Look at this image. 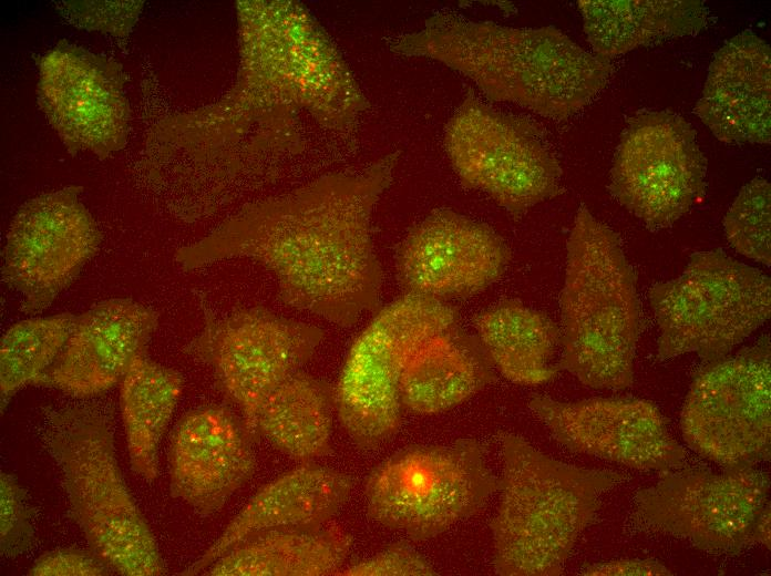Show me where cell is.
<instances>
[{"label": "cell", "instance_id": "6da1fadb", "mask_svg": "<svg viewBox=\"0 0 771 576\" xmlns=\"http://www.w3.org/2000/svg\"><path fill=\"white\" fill-rule=\"evenodd\" d=\"M398 153L361 172L326 176L243 208L202 240L178 249L185 270L235 257L261 264L287 307L350 327L380 308L383 272L371 214Z\"/></svg>", "mask_w": 771, "mask_h": 576}, {"label": "cell", "instance_id": "7a4b0ae2", "mask_svg": "<svg viewBox=\"0 0 771 576\" xmlns=\"http://www.w3.org/2000/svg\"><path fill=\"white\" fill-rule=\"evenodd\" d=\"M391 49L435 60L473 82L486 99L565 121L607 85L610 61L586 51L553 25L513 28L452 11L432 14Z\"/></svg>", "mask_w": 771, "mask_h": 576}, {"label": "cell", "instance_id": "3957f363", "mask_svg": "<svg viewBox=\"0 0 771 576\" xmlns=\"http://www.w3.org/2000/svg\"><path fill=\"white\" fill-rule=\"evenodd\" d=\"M502 474L490 522L493 569L501 576L564 572L577 541L598 516L603 495L626 475L558 461L510 432H498Z\"/></svg>", "mask_w": 771, "mask_h": 576}, {"label": "cell", "instance_id": "277c9868", "mask_svg": "<svg viewBox=\"0 0 771 576\" xmlns=\"http://www.w3.org/2000/svg\"><path fill=\"white\" fill-rule=\"evenodd\" d=\"M559 310L561 370L593 389L629 388L642 328L637 278L618 234L584 205L567 239Z\"/></svg>", "mask_w": 771, "mask_h": 576}, {"label": "cell", "instance_id": "5b68a950", "mask_svg": "<svg viewBox=\"0 0 771 576\" xmlns=\"http://www.w3.org/2000/svg\"><path fill=\"white\" fill-rule=\"evenodd\" d=\"M39 435L60 471L68 514L89 548L113 574L165 575L154 534L120 470L104 409L44 407Z\"/></svg>", "mask_w": 771, "mask_h": 576}, {"label": "cell", "instance_id": "8992f818", "mask_svg": "<svg viewBox=\"0 0 771 576\" xmlns=\"http://www.w3.org/2000/svg\"><path fill=\"white\" fill-rule=\"evenodd\" d=\"M497 487L482 442L413 444L369 472L366 508L377 524L423 542L479 513Z\"/></svg>", "mask_w": 771, "mask_h": 576}, {"label": "cell", "instance_id": "52a82bcc", "mask_svg": "<svg viewBox=\"0 0 771 576\" xmlns=\"http://www.w3.org/2000/svg\"><path fill=\"white\" fill-rule=\"evenodd\" d=\"M459 319L446 301L415 294H403L374 312L352 342L333 387L337 418L359 450H376L398 432L407 361Z\"/></svg>", "mask_w": 771, "mask_h": 576}, {"label": "cell", "instance_id": "ba28073f", "mask_svg": "<svg viewBox=\"0 0 771 576\" xmlns=\"http://www.w3.org/2000/svg\"><path fill=\"white\" fill-rule=\"evenodd\" d=\"M659 330L657 359L728 356L771 315V281L721 249L693 253L680 276L648 292Z\"/></svg>", "mask_w": 771, "mask_h": 576}, {"label": "cell", "instance_id": "9c48e42d", "mask_svg": "<svg viewBox=\"0 0 771 576\" xmlns=\"http://www.w3.org/2000/svg\"><path fill=\"white\" fill-rule=\"evenodd\" d=\"M198 298L204 323L183 351L210 369L217 390L258 442L256 424L265 400L313 357L325 331L261 306L217 316L205 296Z\"/></svg>", "mask_w": 771, "mask_h": 576}, {"label": "cell", "instance_id": "30bf717a", "mask_svg": "<svg viewBox=\"0 0 771 576\" xmlns=\"http://www.w3.org/2000/svg\"><path fill=\"white\" fill-rule=\"evenodd\" d=\"M443 147L461 184L489 195L515 220L564 193L559 161L543 131L472 94L446 122Z\"/></svg>", "mask_w": 771, "mask_h": 576}, {"label": "cell", "instance_id": "8fae6325", "mask_svg": "<svg viewBox=\"0 0 771 576\" xmlns=\"http://www.w3.org/2000/svg\"><path fill=\"white\" fill-rule=\"evenodd\" d=\"M769 335L734 354L705 362L680 418L685 442L722 467H752L771 455Z\"/></svg>", "mask_w": 771, "mask_h": 576}, {"label": "cell", "instance_id": "7c38bea8", "mask_svg": "<svg viewBox=\"0 0 771 576\" xmlns=\"http://www.w3.org/2000/svg\"><path fill=\"white\" fill-rule=\"evenodd\" d=\"M770 476L752 467H679L659 472L637 491L634 521L644 529L687 541L715 555H737L770 502Z\"/></svg>", "mask_w": 771, "mask_h": 576}, {"label": "cell", "instance_id": "4fadbf2b", "mask_svg": "<svg viewBox=\"0 0 771 576\" xmlns=\"http://www.w3.org/2000/svg\"><path fill=\"white\" fill-rule=\"evenodd\" d=\"M693 127L670 111L628 119L610 168L609 191L650 229L672 226L706 192L707 160Z\"/></svg>", "mask_w": 771, "mask_h": 576}, {"label": "cell", "instance_id": "5bb4252c", "mask_svg": "<svg viewBox=\"0 0 771 576\" xmlns=\"http://www.w3.org/2000/svg\"><path fill=\"white\" fill-rule=\"evenodd\" d=\"M81 187L39 195L14 215L7 233L2 281L27 315L44 311L97 251L101 234L79 198Z\"/></svg>", "mask_w": 771, "mask_h": 576}, {"label": "cell", "instance_id": "9a60e30c", "mask_svg": "<svg viewBox=\"0 0 771 576\" xmlns=\"http://www.w3.org/2000/svg\"><path fill=\"white\" fill-rule=\"evenodd\" d=\"M531 411L570 452L640 471L685 466L687 453L674 439L658 407L639 398H590L561 401L532 395Z\"/></svg>", "mask_w": 771, "mask_h": 576}, {"label": "cell", "instance_id": "2e32d148", "mask_svg": "<svg viewBox=\"0 0 771 576\" xmlns=\"http://www.w3.org/2000/svg\"><path fill=\"white\" fill-rule=\"evenodd\" d=\"M510 260L508 246L489 225L438 208L401 241L395 272L403 294L445 301L485 290L502 278Z\"/></svg>", "mask_w": 771, "mask_h": 576}, {"label": "cell", "instance_id": "e0dca14e", "mask_svg": "<svg viewBox=\"0 0 771 576\" xmlns=\"http://www.w3.org/2000/svg\"><path fill=\"white\" fill-rule=\"evenodd\" d=\"M39 101L70 152L106 156L126 138L128 109L112 62L65 44L41 64Z\"/></svg>", "mask_w": 771, "mask_h": 576}, {"label": "cell", "instance_id": "ac0fdd59", "mask_svg": "<svg viewBox=\"0 0 771 576\" xmlns=\"http://www.w3.org/2000/svg\"><path fill=\"white\" fill-rule=\"evenodd\" d=\"M255 440L228 404L187 411L168 443L169 493L203 517L219 512L256 472Z\"/></svg>", "mask_w": 771, "mask_h": 576}, {"label": "cell", "instance_id": "d6986e66", "mask_svg": "<svg viewBox=\"0 0 771 576\" xmlns=\"http://www.w3.org/2000/svg\"><path fill=\"white\" fill-rule=\"evenodd\" d=\"M158 313L132 298L102 300L75 316L55 361L32 385L90 399L121 383L137 354L146 350Z\"/></svg>", "mask_w": 771, "mask_h": 576}, {"label": "cell", "instance_id": "ffe728a7", "mask_svg": "<svg viewBox=\"0 0 771 576\" xmlns=\"http://www.w3.org/2000/svg\"><path fill=\"white\" fill-rule=\"evenodd\" d=\"M770 104V45L743 30L715 53L695 113L723 143L769 144Z\"/></svg>", "mask_w": 771, "mask_h": 576}, {"label": "cell", "instance_id": "44dd1931", "mask_svg": "<svg viewBox=\"0 0 771 576\" xmlns=\"http://www.w3.org/2000/svg\"><path fill=\"white\" fill-rule=\"evenodd\" d=\"M352 475L312 462L288 470L260 486L216 541L178 573L202 575L216 559L258 532L318 526L333 518L349 500Z\"/></svg>", "mask_w": 771, "mask_h": 576}, {"label": "cell", "instance_id": "7402d4cb", "mask_svg": "<svg viewBox=\"0 0 771 576\" xmlns=\"http://www.w3.org/2000/svg\"><path fill=\"white\" fill-rule=\"evenodd\" d=\"M496 380L497 372L477 336L456 325L425 342L407 361L400 379L401 403L414 414H439Z\"/></svg>", "mask_w": 771, "mask_h": 576}, {"label": "cell", "instance_id": "603a6c76", "mask_svg": "<svg viewBox=\"0 0 771 576\" xmlns=\"http://www.w3.org/2000/svg\"><path fill=\"white\" fill-rule=\"evenodd\" d=\"M352 535L336 525L275 528L245 538L202 575H337L352 548Z\"/></svg>", "mask_w": 771, "mask_h": 576}, {"label": "cell", "instance_id": "cb8c5ba5", "mask_svg": "<svg viewBox=\"0 0 771 576\" xmlns=\"http://www.w3.org/2000/svg\"><path fill=\"white\" fill-rule=\"evenodd\" d=\"M577 7L592 52L606 61L640 47L698 34L708 21L699 0H582Z\"/></svg>", "mask_w": 771, "mask_h": 576}, {"label": "cell", "instance_id": "d4e9b609", "mask_svg": "<svg viewBox=\"0 0 771 576\" xmlns=\"http://www.w3.org/2000/svg\"><path fill=\"white\" fill-rule=\"evenodd\" d=\"M475 335L496 372L521 385H541L561 371V330L546 313L507 299L473 318Z\"/></svg>", "mask_w": 771, "mask_h": 576}, {"label": "cell", "instance_id": "484cf974", "mask_svg": "<svg viewBox=\"0 0 771 576\" xmlns=\"http://www.w3.org/2000/svg\"><path fill=\"white\" fill-rule=\"evenodd\" d=\"M335 413L333 385L299 370L265 400L257 436L288 457L309 463L331 453Z\"/></svg>", "mask_w": 771, "mask_h": 576}, {"label": "cell", "instance_id": "4316f807", "mask_svg": "<svg viewBox=\"0 0 771 576\" xmlns=\"http://www.w3.org/2000/svg\"><path fill=\"white\" fill-rule=\"evenodd\" d=\"M183 376L153 360L147 351L135 357L121 381L120 409L134 473L153 482L158 474V450L183 390Z\"/></svg>", "mask_w": 771, "mask_h": 576}, {"label": "cell", "instance_id": "83f0119b", "mask_svg": "<svg viewBox=\"0 0 771 576\" xmlns=\"http://www.w3.org/2000/svg\"><path fill=\"white\" fill-rule=\"evenodd\" d=\"M75 315L32 317L11 326L0 343V404L7 409L16 393L44 372L64 347Z\"/></svg>", "mask_w": 771, "mask_h": 576}, {"label": "cell", "instance_id": "f1b7e54d", "mask_svg": "<svg viewBox=\"0 0 771 576\" xmlns=\"http://www.w3.org/2000/svg\"><path fill=\"white\" fill-rule=\"evenodd\" d=\"M770 217L771 185L754 178L741 188L723 218L726 238L741 255L770 266Z\"/></svg>", "mask_w": 771, "mask_h": 576}, {"label": "cell", "instance_id": "f546056e", "mask_svg": "<svg viewBox=\"0 0 771 576\" xmlns=\"http://www.w3.org/2000/svg\"><path fill=\"white\" fill-rule=\"evenodd\" d=\"M34 508L14 475H0V553L4 558L27 554L35 543Z\"/></svg>", "mask_w": 771, "mask_h": 576}, {"label": "cell", "instance_id": "4dcf8cb0", "mask_svg": "<svg viewBox=\"0 0 771 576\" xmlns=\"http://www.w3.org/2000/svg\"><path fill=\"white\" fill-rule=\"evenodd\" d=\"M337 575L432 576L438 575V572L409 542L399 541L370 557L350 564Z\"/></svg>", "mask_w": 771, "mask_h": 576}, {"label": "cell", "instance_id": "1f68e13d", "mask_svg": "<svg viewBox=\"0 0 771 576\" xmlns=\"http://www.w3.org/2000/svg\"><path fill=\"white\" fill-rule=\"evenodd\" d=\"M31 576H106L113 572L89 548H56L39 556L28 572Z\"/></svg>", "mask_w": 771, "mask_h": 576}, {"label": "cell", "instance_id": "d6a6232c", "mask_svg": "<svg viewBox=\"0 0 771 576\" xmlns=\"http://www.w3.org/2000/svg\"><path fill=\"white\" fill-rule=\"evenodd\" d=\"M587 576H668L672 573L660 562L648 559H616L587 565L579 570Z\"/></svg>", "mask_w": 771, "mask_h": 576}, {"label": "cell", "instance_id": "836d02e7", "mask_svg": "<svg viewBox=\"0 0 771 576\" xmlns=\"http://www.w3.org/2000/svg\"><path fill=\"white\" fill-rule=\"evenodd\" d=\"M770 502L759 513L750 535L752 545H762L770 549Z\"/></svg>", "mask_w": 771, "mask_h": 576}]
</instances>
